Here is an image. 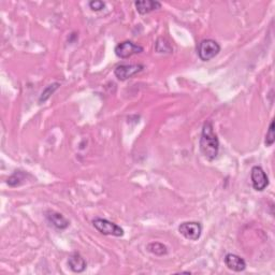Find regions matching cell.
Masks as SVG:
<instances>
[{
	"label": "cell",
	"mask_w": 275,
	"mask_h": 275,
	"mask_svg": "<svg viewBox=\"0 0 275 275\" xmlns=\"http://www.w3.org/2000/svg\"><path fill=\"white\" fill-rule=\"evenodd\" d=\"M27 175L28 174L23 172V171H15L8 179V182H6V183H8V185L11 186V187L19 186V185H22L23 183L26 181Z\"/></svg>",
	"instance_id": "cell-13"
},
{
	"label": "cell",
	"mask_w": 275,
	"mask_h": 275,
	"mask_svg": "<svg viewBox=\"0 0 275 275\" xmlns=\"http://www.w3.org/2000/svg\"><path fill=\"white\" fill-rule=\"evenodd\" d=\"M88 5L91 10L95 12H98V11H101L104 9L105 2L100 1V0H93V1H89Z\"/></svg>",
	"instance_id": "cell-16"
},
{
	"label": "cell",
	"mask_w": 275,
	"mask_h": 275,
	"mask_svg": "<svg viewBox=\"0 0 275 275\" xmlns=\"http://www.w3.org/2000/svg\"><path fill=\"white\" fill-rule=\"evenodd\" d=\"M45 217L48 224H51L53 227L57 230H65L70 225L69 221L65 216L61 215L60 213L54 212V211H47L45 213Z\"/></svg>",
	"instance_id": "cell-8"
},
{
	"label": "cell",
	"mask_w": 275,
	"mask_h": 275,
	"mask_svg": "<svg viewBox=\"0 0 275 275\" xmlns=\"http://www.w3.org/2000/svg\"><path fill=\"white\" fill-rule=\"evenodd\" d=\"M137 11L144 15V14H149L155 10H158L161 8V3L158 1H153V0H138L135 2Z\"/></svg>",
	"instance_id": "cell-11"
},
{
	"label": "cell",
	"mask_w": 275,
	"mask_h": 275,
	"mask_svg": "<svg viewBox=\"0 0 275 275\" xmlns=\"http://www.w3.org/2000/svg\"><path fill=\"white\" fill-rule=\"evenodd\" d=\"M115 55L118 58L126 59L131 57L132 55H137L143 52V47L136 44L132 41H123L121 43H118L114 48Z\"/></svg>",
	"instance_id": "cell-5"
},
{
	"label": "cell",
	"mask_w": 275,
	"mask_h": 275,
	"mask_svg": "<svg viewBox=\"0 0 275 275\" xmlns=\"http://www.w3.org/2000/svg\"><path fill=\"white\" fill-rule=\"evenodd\" d=\"M60 86L59 83H53L51 84V85H48L43 91H42V94L40 96V99H39V102L42 103V102H45L48 98L51 97L52 94H54V91L56 89H58V87Z\"/></svg>",
	"instance_id": "cell-14"
},
{
	"label": "cell",
	"mask_w": 275,
	"mask_h": 275,
	"mask_svg": "<svg viewBox=\"0 0 275 275\" xmlns=\"http://www.w3.org/2000/svg\"><path fill=\"white\" fill-rule=\"evenodd\" d=\"M220 52L221 45L213 39L202 40L198 45V48H197V53H198L199 58L202 61H210L211 59L215 58Z\"/></svg>",
	"instance_id": "cell-2"
},
{
	"label": "cell",
	"mask_w": 275,
	"mask_h": 275,
	"mask_svg": "<svg viewBox=\"0 0 275 275\" xmlns=\"http://www.w3.org/2000/svg\"><path fill=\"white\" fill-rule=\"evenodd\" d=\"M93 226L95 229L100 232L103 236H113V237H123L124 236V229L115 223L110 222L104 218L97 217L93 221Z\"/></svg>",
	"instance_id": "cell-3"
},
{
	"label": "cell",
	"mask_w": 275,
	"mask_h": 275,
	"mask_svg": "<svg viewBox=\"0 0 275 275\" xmlns=\"http://www.w3.org/2000/svg\"><path fill=\"white\" fill-rule=\"evenodd\" d=\"M179 232L190 241H197L202 235V225L199 222H184L179 226Z\"/></svg>",
	"instance_id": "cell-4"
},
{
	"label": "cell",
	"mask_w": 275,
	"mask_h": 275,
	"mask_svg": "<svg viewBox=\"0 0 275 275\" xmlns=\"http://www.w3.org/2000/svg\"><path fill=\"white\" fill-rule=\"evenodd\" d=\"M68 266L70 270L74 273H82L86 270V260L84 259L79 253H73L68 258Z\"/></svg>",
	"instance_id": "cell-10"
},
{
	"label": "cell",
	"mask_w": 275,
	"mask_h": 275,
	"mask_svg": "<svg viewBox=\"0 0 275 275\" xmlns=\"http://www.w3.org/2000/svg\"><path fill=\"white\" fill-rule=\"evenodd\" d=\"M199 145L201 153L208 160L212 161L217 158L220 153V140L214 132L213 123L211 121L204 123L202 127Z\"/></svg>",
	"instance_id": "cell-1"
},
{
	"label": "cell",
	"mask_w": 275,
	"mask_h": 275,
	"mask_svg": "<svg viewBox=\"0 0 275 275\" xmlns=\"http://www.w3.org/2000/svg\"><path fill=\"white\" fill-rule=\"evenodd\" d=\"M251 180L254 189L257 190V192H263V190L269 186V178H268L267 173L260 166H255L252 168Z\"/></svg>",
	"instance_id": "cell-6"
},
{
	"label": "cell",
	"mask_w": 275,
	"mask_h": 275,
	"mask_svg": "<svg viewBox=\"0 0 275 275\" xmlns=\"http://www.w3.org/2000/svg\"><path fill=\"white\" fill-rule=\"evenodd\" d=\"M274 141H275V135H274V121H271L270 123V126H269V129H268L267 131V135H266V146H272L274 144Z\"/></svg>",
	"instance_id": "cell-15"
},
{
	"label": "cell",
	"mask_w": 275,
	"mask_h": 275,
	"mask_svg": "<svg viewBox=\"0 0 275 275\" xmlns=\"http://www.w3.org/2000/svg\"><path fill=\"white\" fill-rule=\"evenodd\" d=\"M146 250L155 256H165L168 254V248L163 243L153 242L146 246Z\"/></svg>",
	"instance_id": "cell-12"
},
{
	"label": "cell",
	"mask_w": 275,
	"mask_h": 275,
	"mask_svg": "<svg viewBox=\"0 0 275 275\" xmlns=\"http://www.w3.org/2000/svg\"><path fill=\"white\" fill-rule=\"evenodd\" d=\"M143 69V65H137V63L135 65H118L114 70V74L119 81H126L142 71Z\"/></svg>",
	"instance_id": "cell-7"
},
{
	"label": "cell",
	"mask_w": 275,
	"mask_h": 275,
	"mask_svg": "<svg viewBox=\"0 0 275 275\" xmlns=\"http://www.w3.org/2000/svg\"><path fill=\"white\" fill-rule=\"evenodd\" d=\"M225 265L229 270L235 272H242L246 269L245 260L236 254H227L225 256Z\"/></svg>",
	"instance_id": "cell-9"
}]
</instances>
